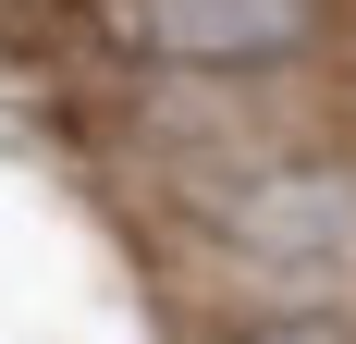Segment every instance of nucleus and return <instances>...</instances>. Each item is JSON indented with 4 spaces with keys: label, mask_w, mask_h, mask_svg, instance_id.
Masks as SVG:
<instances>
[{
    "label": "nucleus",
    "mask_w": 356,
    "mask_h": 344,
    "mask_svg": "<svg viewBox=\"0 0 356 344\" xmlns=\"http://www.w3.org/2000/svg\"><path fill=\"white\" fill-rule=\"evenodd\" d=\"M221 344H356V308H307V320H234Z\"/></svg>",
    "instance_id": "7ed1b4c3"
},
{
    "label": "nucleus",
    "mask_w": 356,
    "mask_h": 344,
    "mask_svg": "<svg viewBox=\"0 0 356 344\" xmlns=\"http://www.w3.org/2000/svg\"><path fill=\"white\" fill-rule=\"evenodd\" d=\"M99 25L160 74L258 86V74H307L332 49V0H99Z\"/></svg>",
    "instance_id": "f03ea898"
},
{
    "label": "nucleus",
    "mask_w": 356,
    "mask_h": 344,
    "mask_svg": "<svg viewBox=\"0 0 356 344\" xmlns=\"http://www.w3.org/2000/svg\"><path fill=\"white\" fill-rule=\"evenodd\" d=\"M197 234L234 271L246 320H307L356 308V148H246L234 172L197 185Z\"/></svg>",
    "instance_id": "f257e3e1"
}]
</instances>
